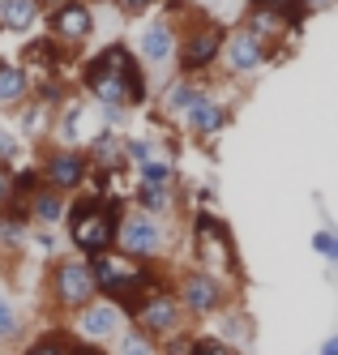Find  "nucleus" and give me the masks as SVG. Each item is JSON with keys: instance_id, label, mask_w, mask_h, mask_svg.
Masks as SVG:
<instances>
[{"instance_id": "nucleus-1", "label": "nucleus", "mask_w": 338, "mask_h": 355, "mask_svg": "<svg viewBox=\"0 0 338 355\" xmlns=\"http://www.w3.org/2000/svg\"><path fill=\"white\" fill-rule=\"evenodd\" d=\"M77 90H82L94 107H128V112H142L154 103V82H150V69L137 60L133 43H108L99 47L90 60H82L77 69Z\"/></svg>"}, {"instance_id": "nucleus-2", "label": "nucleus", "mask_w": 338, "mask_h": 355, "mask_svg": "<svg viewBox=\"0 0 338 355\" xmlns=\"http://www.w3.org/2000/svg\"><path fill=\"white\" fill-rule=\"evenodd\" d=\"M86 261H90V270H94L99 295L124 304V313L133 309L142 295H150V291H159V287L171 283V270H167V266L133 261V257H124V252H116V248L99 252V257H86Z\"/></svg>"}, {"instance_id": "nucleus-3", "label": "nucleus", "mask_w": 338, "mask_h": 355, "mask_svg": "<svg viewBox=\"0 0 338 355\" xmlns=\"http://www.w3.org/2000/svg\"><path fill=\"white\" fill-rule=\"evenodd\" d=\"M180 26V47H176V73L180 78H197L205 82V73H214L223 60V43H227V26L210 13H185L176 17Z\"/></svg>"}, {"instance_id": "nucleus-4", "label": "nucleus", "mask_w": 338, "mask_h": 355, "mask_svg": "<svg viewBox=\"0 0 338 355\" xmlns=\"http://www.w3.org/2000/svg\"><path fill=\"white\" fill-rule=\"evenodd\" d=\"M189 244H193V266L214 270L231 283H240V252H236V236L219 210H197L189 214Z\"/></svg>"}, {"instance_id": "nucleus-5", "label": "nucleus", "mask_w": 338, "mask_h": 355, "mask_svg": "<svg viewBox=\"0 0 338 355\" xmlns=\"http://www.w3.org/2000/svg\"><path fill=\"white\" fill-rule=\"evenodd\" d=\"M43 300L56 317H73L77 309H86L90 300H99V283L86 257L77 252H60L56 261H47L43 270Z\"/></svg>"}, {"instance_id": "nucleus-6", "label": "nucleus", "mask_w": 338, "mask_h": 355, "mask_svg": "<svg viewBox=\"0 0 338 355\" xmlns=\"http://www.w3.org/2000/svg\"><path fill=\"white\" fill-rule=\"evenodd\" d=\"M171 287L180 295V304H185V313L193 325H210L223 309H231L236 304V283L214 270H201V266H185L171 274Z\"/></svg>"}, {"instance_id": "nucleus-7", "label": "nucleus", "mask_w": 338, "mask_h": 355, "mask_svg": "<svg viewBox=\"0 0 338 355\" xmlns=\"http://www.w3.org/2000/svg\"><path fill=\"white\" fill-rule=\"evenodd\" d=\"M60 232L77 257H99V252L116 248V232L108 227V214H103V197H94L90 189L69 197V214Z\"/></svg>"}, {"instance_id": "nucleus-8", "label": "nucleus", "mask_w": 338, "mask_h": 355, "mask_svg": "<svg viewBox=\"0 0 338 355\" xmlns=\"http://www.w3.org/2000/svg\"><path fill=\"white\" fill-rule=\"evenodd\" d=\"M116 252H124V257H133V261L167 266V252H171V223L128 206L120 232H116Z\"/></svg>"}, {"instance_id": "nucleus-9", "label": "nucleus", "mask_w": 338, "mask_h": 355, "mask_svg": "<svg viewBox=\"0 0 338 355\" xmlns=\"http://www.w3.org/2000/svg\"><path fill=\"white\" fill-rule=\"evenodd\" d=\"M282 56H287L282 47H270L266 39H257L253 31H244L240 21H236V26H227V43H223L219 69H223V78H231V82H248V78H257L262 69L278 64Z\"/></svg>"}, {"instance_id": "nucleus-10", "label": "nucleus", "mask_w": 338, "mask_h": 355, "mask_svg": "<svg viewBox=\"0 0 338 355\" xmlns=\"http://www.w3.org/2000/svg\"><path fill=\"white\" fill-rule=\"evenodd\" d=\"M128 321H133L137 329H146L150 338H159V343L193 329V321H189V313H185V304H180L171 283L159 287V291H150V295H142L133 309H128Z\"/></svg>"}, {"instance_id": "nucleus-11", "label": "nucleus", "mask_w": 338, "mask_h": 355, "mask_svg": "<svg viewBox=\"0 0 338 355\" xmlns=\"http://www.w3.org/2000/svg\"><path fill=\"white\" fill-rule=\"evenodd\" d=\"M35 163H39L43 184H47V189H56V193H65V197L82 193L86 180H90V167H94L82 146H60V141H43Z\"/></svg>"}, {"instance_id": "nucleus-12", "label": "nucleus", "mask_w": 338, "mask_h": 355, "mask_svg": "<svg viewBox=\"0 0 338 355\" xmlns=\"http://www.w3.org/2000/svg\"><path fill=\"white\" fill-rule=\"evenodd\" d=\"M124 325H128L124 304L99 295V300L86 304V309H77V313L69 317V334H73L77 343H86V347H112V338L120 334Z\"/></svg>"}, {"instance_id": "nucleus-13", "label": "nucleus", "mask_w": 338, "mask_h": 355, "mask_svg": "<svg viewBox=\"0 0 338 355\" xmlns=\"http://www.w3.org/2000/svg\"><path fill=\"white\" fill-rule=\"evenodd\" d=\"M176 47H180V26H176V17L167 13H150L142 17V26L133 35V52L146 69H176Z\"/></svg>"}, {"instance_id": "nucleus-14", "label": "nucleus", "mask_w": 338, "mask_h": 355, "mask_svg": "<svg viewBox=\"0 0 338 355\" xmlns=\"http://www.w3.org/2000/svg\"><path fill=\"white\" fill-rule=\"evenodd\" d=\"M231 120H236V107H231L210 82H205V90L197 94V103L180 116V129H185L193 141H214V137H223L231 129Z\"/></svg>"}, {"instance_id": "nucleus-15", "label": "nucleus", "mask_w": 338, "mask_h": 355, "mask_svg": "<svg viewBox=\"0 0 338 355\" xmlns=\"http://www.w3.org/2000/svg\"><path fill=\"white\" fill-rule=\"evenodd\" d=\"M43 21H47V35L56 43H65V47H73V52L82 43H90L94 31H99V17H94L90 0H60L56 9L43 13Z\"/></svg>"}, {"instance_id": "nucleus-16", "label": "nucleus", "mask_w": 338, "mask_h": 355, "mask_svg": "<svg viewBox=\"0 0 338 355\" xmlns=\"http://www.w3.org/2000/svg\"><path fill=\"white\" fill-rule=\"evenodd\" d=\"M205 90V82H197V78H180V73H171V78L159 86V94H154V107H159V116L163 120H171V124H180V116H185L193 103H197V94Z\"/></svg>"}, {"instance_id": "nucleus-17", "label": "nucleus", "mask_w": 338, "mask_h": 355, "mask_svg": "<svg viewBox=\"0 0 338 355\" xmlns=\"http://www.w3.org/2000/svg\"><path fill=\"white\" fill-rule=\"evenodd\" d=\"M31 90H35V78L26 73V64L0 56V112L13 116L17 107H26L31 103Z\"/></svg>"}, {"instance_id": "nucleus-18", "label": "nucleus", "mask_w": 338, "mask_h": 355, "mask_svg": "<svg viewBox=\"0 0 338 355\" xmlns=\"http://www.w3.org/2000/svg\"><path fill=\"white\" fill-rule=\"evenodd\" d=\"M210 325H214V334H219L223 343L240 347V351H253V343H257V321H253V313L244 309L240 300L231 304V309H223Z\"/></svg>"}, {"instance_id": "nucleus-19", "label": "nucleus", "mask_w": 338, "mask_h": 355, "mask_svg": "<svg viewBox=\"0 0 338 355\" xmlns=\"http://www.w3.org/2000/svg\"><path fill=\"white\" fill-rule=\"evenodd\" d=\"M43 13V0H0V35H31Z\"/></svg>"}, {"instance_id": "nucleus-20", "label": "nucleus", "mask_w": 338, "mask_h": 355, "mask_svg": "<svg viewBox=\"0 0 338 355\" xmlns=\"http://www.w3.org/2000/svg\"><path fill=\"white\" fill-rule=\"evenodd\" d=\"M26 206H31V223L35 227H65V214H69V197L65 193H56V189H39V193H31V201H26Z\"/></svg>"}, {"instance_id": "nucleus-21", "label": "nucleus", "mask_w": 338, "mask_h": 355, "mask_svg": "<svg viewBox=\"0 0 338 355\" xmlns=\"http://www.w3.org/2000/svg\"><path fill=\"white\" fill-rule=\"evenodd\" d=\"M240 26H244V31H253L257 39H266L270 47H282V52H287V43H291V35H287V21H282V13H270V9H244Z\"/></svg>"}, {"instance_id": "nucleus-22", "label": "nucleus", "mask_w": 338, "mask_h": 355, "mask_svg": "<svg viewBox=\"0 0 338 355\" xmlns=\"http://www.w3.org/2000/svg\"><path fill=\"white\" fill-rule=\"evenodd\" d=\"M13 116H17L13 129L22 133V141H51V124H56V112H51V107H43V103L31 98V103L17 107Z\"/></svg>"}, {"instance_id": "nucleus-23", "label": "nucleus", "mask_w": 338, "mask_h": 355, "mask_svg": "<svg viewBox=\"0 0 338 355\" xmlns=\"http://www.w3.org/2000/svg\"><path fill=\"white\" fill-rule=\"evenodd\" d=\"M86 343H77L69 329H43V334L26 338L17 355H82Z\"/></svg>"}, {"instance_id": "nucleus-24", "label": "nucleus", "mask_w": 338, "mask_h": 355, "mask_svg": "<svg viewBox=\"0 0 338 355\" xmlns=\"http://www.w3.org/2000/svg\"><path fill=\"white\" fill-rule=\"evenodd\" d=\"M133 210H146V214H154V218H176V206H180V189H142V184H133Z\"/></svg>"}, {"instance_id": "nucleus-25", "label": "nucleus", "mask_w": 338, "mask_h": 355, "mask_svg": "<svg viewBox=\"0 0 338 355\" xmlns=\"http://www.w3.org/2000/svg\"><path fill=\"white\" fill-rule=\"evenodd\" d=\"M133 184H142V189H180L176 159H171V155H159V159L133 167Z\"/></svg>"}, {"instance_id": "nucleus-26", "label": "nucleus", "mask_w": 338, "mask_h": 355, "mask_svg": "<svg viewBox=\"0 0 338 355\" xmlns=\"http://www.w3.org/2000/svg\"><path fill=\"white\" fill-rule=\"evenodd\" d=\"M108 355H163V343H159V338H150L146 329H137L133 321H128L120 334L112 338Z\"/></svg>"}, {"instance_id": "nucleus-27", "label": "nucleus", "mask_w": 338, "mask_h": 355, "mask_svg": "<svg viewBox=\"0 0 338 355\" xmlns=\"http://www.w3.org/2000/svg\"><path fill=\"white\" fill-rule=\"evenodd\" d=\"M26 338V317L9 291H0V347H17Z\"/></svg>"}, {"instance_id": "nucleus-28", "label": "nucleus", "mask_w": 338, "mask_h": 355, "mask_svg": "<svg viewBox=\"0 0 338 355\" xmlns=\"http://www.w3.org/2000/svg\"><path fill=\"white\" fill-rule=\"evenodd\" d=\"M163 155V141L159 137H150V133H124V159L128 167H142L150 159H159Z\"/></svg>"}, {"instance_id": "nucleus-29", "label": "nucleus", "mask_w": 338, "mask_h": 355, "mask_svg": "<svg viewBox=\"0 0 338 355\" xmlns=\"http://www.w3.org/2000/svg\"><path fill=\"white\" fill-rule=\"evenodd\" d=\"M35 252V257H47V261H56L60 257V232L56 227H31V244H26Z\"/></svg>"}, {"instance_id": "nucleus-30", "label": "nucleus", "mask_w": 338, "mask_h": 355, "mask_svg": "<svg viewBox=\"0 0 338 355\" xmlns=\"http://www.w3.org/2000/svg\"><path fill=\"white\" fill-rule=\"evenodd\" d=\"M189 355H248V351L223 343L214 329H197V334H193V351H189Z\"/></svg>"}, {"instance_id": "nucleus-31", "label": "nucleus", "mask_w": 338, "mask_h": 355, "mask_svg": "<svg viewBox=\"0 0 338 355\" xmlns=\"http://www.w3.org/2000/svg\"><path fill=\"white\" fill-rule=\"evenodd\" d=\"M22 155H26L22 133L13 129V124L0 120V167H17V159H22Z\"/></svg>"}, {"instance_id": "nucleus-32", "label": "nucleus", "mask_w": 338, "mask_h": 355, "mask_svg": "<svg viewBox=\"0 0 338 355\" xmlns=\"http://www.w3.org/2000/svg\"><path fill=\"white\" fill-rule=\"evenodd\" d=\"M313 252L338 270V227H334V223H321L317 232H313Z\"/></svg>"}, {"instance_id": "nucleus-33", "label": "nucleus", "mask_w": 338, "mask_h": 355, "mask_svg": "<svg viewBox=\"0 0 338 355\" xmlns=\"http://www.w3.org/2000/svg\"><path fill=\"white\" fill-rule=\"evenodd\" d=\"M116 5V13L120 17H128V21H142V17H150L154 9L163 5V0H112Z\"/></svg>"}, {"instance_id": "nucleus-34", "label": "nucleus", "mask_w": 338, "mask_h": 355, "mask_svg": "<svg viewBox=\"0 0 338 355\" xmlns=\"http://www.w3.org/2000/svg\"><path fill=\"white\" fill-rule=\"evenodd\" d=\"M300 5H308V0H244V9H270V13H291Z\"/></svg>"}, {"instance_id": "nucleus-35", "label": "nucleus", "mask_w": 338, "mask_h": 355, "mask_svg": "<svg viewBox=\"0 0 338 355\" xmlns=\"http://www.w3.org/2000/svg\"><path fill=\"white\" fill-rule=\"evenodd\" d=\"M193 334H197V329H185V334L167 338V343H163V355H189V351H193Z\"/></svg>"}, {"instance_id": "nucleus-36", "label": "nucleus", "mask_w": 338, "mask_h": 355, "mask_svg": "<svg viewBox=\"0 0 338 355\" xmlns=\"http://www.w3.org/2000/svg\"><path fill=\"white\" fill-rule=\"evenodd\" d=\"M13 201V167H0V214Z\"/></svg>"}, {"instance_id": "nucleus-37", "label": "nucleus", "mask_w": 338, "mask_h": 355, "mask_svg": "<svg viewBox=\"0 0 338 355\" xmlns=\"http://www.w3.org/2000/svg\"><path fill=\"white\" fill-rule=\"evenodd\" d=\"M317 355H338V329H334V334H326V338H321Z\"/></svg>"}, {"instance_id": "nucleus-38", "label": "nucleus", "mask_w": 338, "mask_h": 355, "mask_svg": "<svg viewBox=\"0 0 338 355\" xmlns=\"http://www.w3.org/2000/svg\"><path fill=\"white\" fill-rule=\"evenodd\" d=\"M308 9H313V17H317V13H330V9H338V0H308Z\"/></svg>"}, {"instance_id": "nucleus-39", "label": "nucleus", "mask_w": 338, "mask_h": 355, "mask_svg": "<svg viewBox=\"0 0 338 355\" xmlns=\"http://www.w3.org/2000/svg\"><path fill=\"white\" fill-rule=\"evenodd\" d=\"M82 355H108V347H82Z\"/></svg>"}]
</instances>
